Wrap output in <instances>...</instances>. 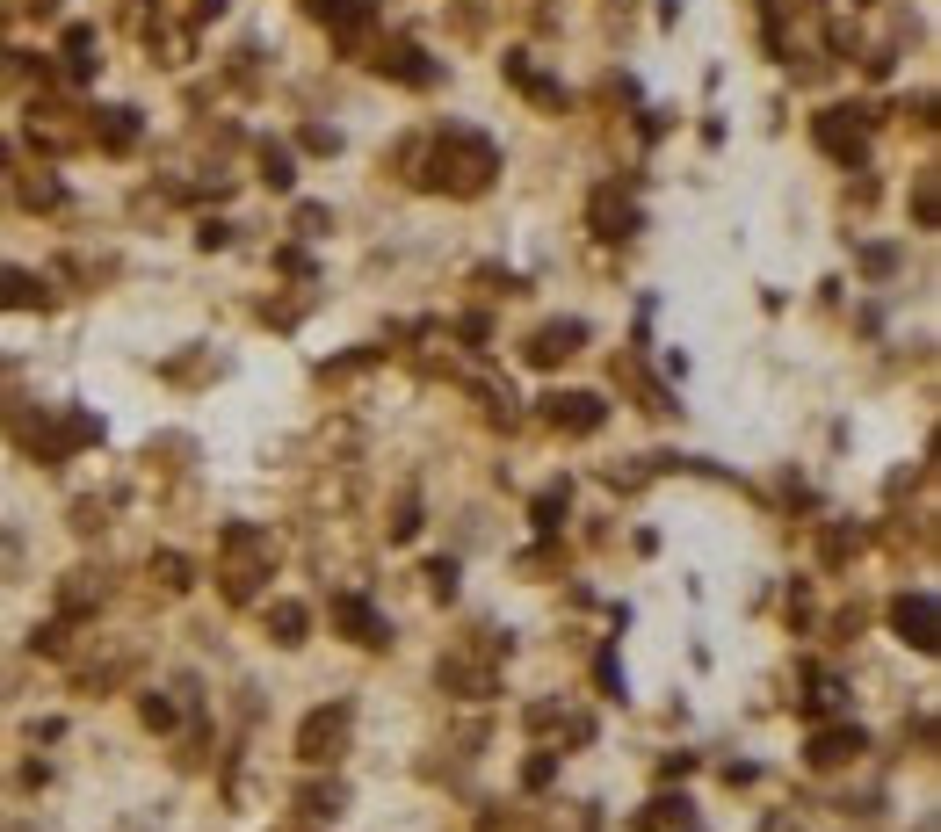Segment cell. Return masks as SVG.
I'll list each match as a JSON object with an SVG mask.
<instances>
[{
	"label": "cell",
	"instance_id": "obj_24",
	"mask_svg": "<svg viewBox=\"0 0 941 832\" xmlns=\"http://www.w3.org/2000/svg\"><path fill=\"white\" fill-rule=\"evenodd\" d=\"M138 717L153 724V731H174V702H167V695H145V702H138Z\"/></svg>",
	"mask_w": 941,
	"mask_h": 832
},
{
	"label": "cell",
	"instance_id": "obj_18",
	"mask_svg": "<svg viewBox=\"0 0 941 832\" xmlns=\"http://www.w3.org/2000/svg\"><path fill=\"white\" fill-rule=\"evenodd\" d=\"M153 579H160L167 594H189V558H181V550H160V558H153Z\"/></svg>",
	"mask_w": 941,
	"mask_h": 832
},
{
	"label": "cell",
	"instance_id": "obj_15",
	"mask_svg": "<svg viewBox=\"0 0 941 832\" xmlns=\"http://www.w3.org/2000/svg\"><path fill=\"white\" fill-rule=\"evenodd\" d=\"M95 138H102V152H131V145H138V116H131V109H102Z\"/></svg>",
	"mask_w": 941,
	"mask_h": 832
},
{
	"label": "cell",
	"instance_id": "obj_4",
	"mask_svg": "<svg viewBox=\"0 0 941 832\" xmlns=\"http://www.w3.org/2000/svg\"><path fill=\"white\" fill-rule=\"evenodd\" d=\"M818 145H826L833 160L855 167L862 152H869V109H826V116H818Z\"/></svg>",
	"mask_w": 941,
	"mask_h": 832
},
{
	"label": "cell",
	"instance_id": "obj_33",
	"mask_svg": "<svg viewBox=\"0 0 941 832\" xmlns=\"http://www.w3.org/2000/svg\"><path fill=\"white\" fill-rule=\"evenodd\" d=\"M305 145H312V152H341V131H326V123H312V131H305Z\"/></svg>",
	"mask_w": 941,
	"mask_h": 832
},
{
	"label": "cell",
	"instance_id": "obj_6",
	"mask_svg": "<svg viewBox=\"0 0 941 832\" xmlns=\"http://www.w3.org/2000/svg\"><path fill=\"white\" fill-rule=\"evenodd\" d=\"M580 341H587V326H580V319H558V326H536L522 355H529L536 369H558L565 355H580Z\"/></svg>",
	"mask_w": 941,
	"mask_h": 832
},
{
	"label": "cell",
	"instance_id": "obj_23",
	"mask_svg": "<svg viewBox=\"0 0 941 832\" xmlns=\"http://www.w3.org/2000/svg\"><path fill=\"white\" fill-rule=\"evenodd\" d=\"M87 51H95V29H66V58H73V73H87V66H95Z\"/></svg>",
	"mask_w": 941,
	"mask_h": 832
},
{
	"label": "cell",
	"instance_id": "obj_11",
	"mask_svg": "<svg viewBox=\"0 0 941 832\" xmlns=\"http://www.w3.org/2000/svg\"><path fill=\"white\" fill-rule=\"evenodd\" d=\"M435 673H442V688H464V695H493V688H500V673L478 666V659H464V652H449Z\"/></svg>",
	"mask_w": 941,
	"mask_h": 832
},
{
	"label": "cell",
	"instance_id": "obj_14",
	"mask_svg": "<svg viewBox=\"0 0 941 832\" xmlns=\"http://www.w3.org/2000/svg\"><path fill=\"white\" fill-rule=\"evenodd\" d=\"M645 825L652 832H695V804L688 796H659V804H645Z\"/></svg>",
	"mask_w": 941,
	"mask_h": 832
},
{
	"label": "cell",
	"instance_id": "obj_10",
	"mask_svg": "<svg viewBox=\"0 0 941 832\" xmlns=\"http://www.w3.org/2000/svg\"><path fill=\"white\" fill-rule=\"evenodd\" d=\"M37 304H51L44 275H29V268H0V312H37Z\"/></svg>",
	"mask_w": 941,
	"mask_h": 832
},
{
	"label": "cell",
	"instance_id": "obj_19",
	"mask_svg": "<svg viewBox=\"0 0 941 832\" xmlns=\"http://www.w3.org/2000/svg\"><path fill=\"white\" fill-rule=\"evenodd\" d=\"M261 181H268V189H290V181H297V174H290V152H283V145H261Z\"/></svg>",
	"mask_w": 941,
	"mask_h": 832
},
{
	"label": "cell",
	"instance_id": "obj_32",
	"mask_svg": "<svg viewBox=\"0 0 941 832\" xmlns=\"http://www.w3.org/2000/svg\"><path fill=\"white\" fill-rule=\"evenodd\" d=\"M551 775H558V760H551V753H536V760H529V775H522V782H529V789H543V782H551Z\"/></svg>",
	"mask_w": 941,
	"mask_h": 832
},
{
	"label": "cell",
	"instance_id": "obj_20",
	"mask_svg": "<svg viewBox=\"0 0 941 832\" xmlns=\"http://www.w3.org/2000/svg\"><path fill=\"white\" fill-rule=\"evenodd\" d=\"M297 804H305L312 818H333V811L348 804V789H341V782H326V789H305V796H297Z\"/></svg>",
	"mask_w": 941,
	"mask_h": 832
},
{
	"label": "cell",
	"instance_id": "obj_13",
	"mask_svg": "<svg viewBox=\"0 0 941 832\" xmlns=\"http://www.w3.org/2000/svg\"><path fill=\"white\" fill-rule=\"evenodd\" d=\"M594 232H601V239H630V232H637V203L616 196V189H601V196H594Z\"/></svg>",
	"mask_w": 941,
	"mask_h": 832
},
{
	"label": "cell",
	"instance_id": "obj_28",
	"mask_svg": "<svg viewBox=\"0 0 941 832\" xmlns=\"http://www.w3.org/2000/svg\"><path fill=\"white\" fill-rule=\"evenodd\" d=\"M29 644H37V652H44V659H58V652H66V623H44V630H37V637H29Z\"/></svg>",
	"mask_w": 941,
	"mask_h": 832
},
{
	"label": "cell",
	"instance_id": "obj_27",
	"mask_svg": "<svg viewBox=\"0 0 941 832\" xmlns=\"http://www.w3.org/2000/svg\"><path fill=\"white\" fill-rule=\"evenodd\" d=\"M428 587H435V601H449V594H457V565L435 558V565H428Z\"/></svg>",
	"mask_w": 941,
	"mask_h": 832
},
{
	"label": "cell",
	"instance_id": "obj_1",
	"mask_svg": "<svg viewBox=\"0 0 941 832\" xmlns=\"http://www.w3.org/2000/svg\"><path fill=\"white\" fill-rule=\"evenodd\" d=\"M493 174H500V145L485 138V131H471V123H442L435 167H428L435 189H449V196H478Z\"/></svg>",
	"mask_w": 941,
	"mask_h": 832
},
{
	"label": "cell",
	"instance_id": "obj_22",
	"mask_svg": "<svg viewBox=\"0 0 941 832\" xmlns=\"http://www.w3.org/2000/svg\"><path fill=\"white\" fill-rule=\"evenodd\" d=\"M22 203L29 210H51V203H66V189H58L51 174H37V181H22Z\"/></svg>",
	"mask_w": 941,
	"mask_h": 832
},
{
	"label": "cell",
	"instance_id": "obj_9",
	"mask_svg": "<svg viewBox=\"0 0 941 832\" xmlns=\"http://www.w3.org/2000/svg\"><path fill=\"white\" fill-rule=\"evenodd\" d=\"M333 615H341V630H348L355 644H391V623H384V615L362 601V594H341V601H333Z\"/></svg>",
	"mask_w": 941,
	"mask_h": 832
},
{
	"label": "cell",
	"instance_id": "obj_16",
	"mask_svg": "<svg viewBox=\"0 0 941 832\" xmlns=\"http://www.w3.org/2000/svg\"><path fill=\"white\" fill-rule=\"evenodd\" d=\"M268 630H276V644H305V630H312V615L297 608V601H276V608H268Z\"/></svg>",
	"mask_w": 941,
	"mask_h": 832
},
{
	"label": "cell",
	"instance_id": "obj_17",
	"mask_svg": "<svg viewBox=\"0 0 941 832\" xmlns=\"http://www.w3.org/2000/svg\"><path fill=\"white\" fill-rule=\"evenodd\" d=\"M305 8H312L319 22H333V29H355L362 15H370V0H305Z\"/></svg>",
	"mask_w": 941,
	"mask_h": 832
},
{
	"label": "cell",
	"instance_id": "obj_3",
	"mask_svg": "<svg viewBox=\"0 0 941 832\" xmlns=\"http://www.w3.org/2000/svg\"><path fill=\"white\" fill-rule=\"evenodd\" d=\"M254 558H268V536L261 529H247V521H232L225 529V601H247L254 594Z\"/></svg>",
	"mask_w": 941,
	"mask_h": 832
},
{
	"label": "cell",
	"instance_id": "obj_30",
	"mask_svg": "<svg viewBox=\"0 0 941 832\" xmlns=\"http://www.w3.org/2000/svg\"><path fill=\"white\" fill-rule=\"evenodd\" d=\"M297 232L319 239V232H326V210H319V203H297Z\"/></svg>",
	"mask_w": 941,
	"mask_h": 832
},
{
	"label": "cell",
	"instance_id": "obj_31",
	"mask_svg": "<svg viewBox=\"0 0 941 832\" xmlns=\"http://www.w3.org/2000/svg\"><path fill=\"white\" fill-rule=\"evenodd\" d=\"M862 268H869V275H891V268H898V246H869Z\"/></svg>",
	"mask_w": 941,
	"mask_h": 832
},
{
	"label": "cell",
	"instance_id": "obj_21",
	"mask_svg": "<svg viewBox=\"0 0 941 832\" xmlns=\"http://www.w3.org/2000/svg\"><path fill=\"white\" fill-rule=\"evenodd\" d=\"M536 529H558V521H565V485H551V492H536Z\"/></svg>",
	"mask_w": 941,
	"mask_h": 832
},
{
	"label": "cell",
	"instance_id": "obj_12",
	"mask_svg": "<svg viewBox=\"0 0 941 832\" xmlns=\"http://www.w3.org/2000/svg\"><path fill=\"white\" fill-rule=\"evenodd\" d=\"M377 73L406 80V87H428V80H435V66L420 58V44H384V51H377Z\"/></svg>",
	"mask_w": 941,
	"mask_h": 832
},
{
	"label": "cell",
	"instance_id": "obj_26",
	"mask_svg": "<svg viewBox=\"0 0 941 832\" xmlns=\"http://www.w3.org/2000/svg\"><path fill=\"white\" fill-rule=\"evenodd\" d=\"M913 218L934 232V218H941V210H934V174H920V189H913Z\"/></svg>",
	"mask_w": 941,
	"mask_h": 832
},
{
	"label": "cell",
	"instance_id": "obj_5",
	"mask_svg": "<svg viewBox=\"0 0 941 832\" xmlns=\"http://www.w3.org/2000/svg\"><path fill=\"white\" fill-rule=\"evenodd\" d=\"M543 420L565 427V435H594V427L609 420V406H601L594 391H551V398H543Z\"/></svg>",
	"mask_w": 941,
	"mask_h": 832
},
{
	"label": "cell",
	"instance_id": "obj_29",
	"mask_svg": "<svg viewBox=\"0 0 941 832\" xmlns=\"http://www.w3.org/2000/svg\"><path fill=\"white\" fill-rule=\"evenodd\" d=\"M413 529H420V500H413V492H406V500H399V521H391V536H399V543H406Z\"/></svg>",
	"mask_w": 941,
	"mask_h": 832
},
{
	"label": "cell",
	"instance_id": "obj_2",
	"mask_svg": "<svg viewBox=\"0 0 941 832\" xmlns=\"http://www.w3.org/2000/svg\"><path fill=\"white\" fill-rule=\"evenodd\" d=\"M348 731H355V710H348V702H326V710H312L305 724H297V760H305V767L341 760L348 753Z\"/></svg>",
	"mask_w": 941,
	"mask_h": 832
},
{
	"label": "cell",
	"instance_id": "obj_7",
	"mask_svg": "<svg viewBox=\"0 0 941 832\" xmlns=\"http://www.w3.org/2000/svg\"><path fill=\"white\" fill-rule=\"evenodd\" d=\"M891 623H898V637L913 644V652H934V594H898Z\"/></svg>",
	"mask_w": 941,
	"mask_h": 832
},
{
	"label": "cell",
	"instance_id": "obj_8",
	"mask_svg": "<svg viewBox=\"0 0 941 832\" xmlns=\"http://www.w3.org/2000/svg\"><path fill=\"white\" fill-rule=\"evenodd\" d=\"M862 746H869V738H862L855 724H833V731H811L804 760H811V767H847V760H855Z\"/></svg>",
	"mask_w": 941,
	"mask_h": 832
},
{
	"label": "cell",
	"instance_id": "obj_25",
	"mask_svg": "<svg viewBox=\"0 0 941 832\" xmlns=\"http://www.w3.org/2000/svg\"><path fill=\"white\" fill-rule=\"evenodd\" d=\"M862 550V529H826V558L840 565V558H855Z\"/></svg>",
	"mask_w": 941,
	"mask_h": 832
}]
</instances>
